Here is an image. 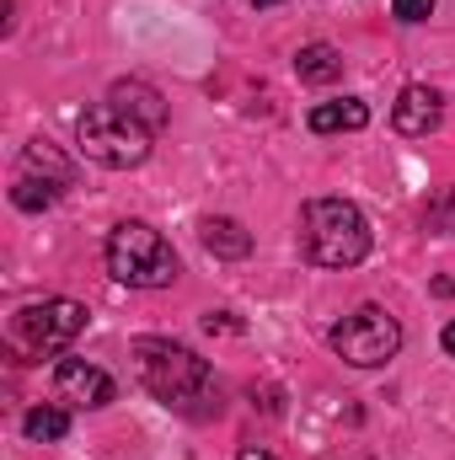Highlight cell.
<instances>
[{"instance_id": "30bf717a", "label": "cell", "mask_w": 455, "mask_h": 460, "mask_svg": "<svg viewBox=\"0 0 455 460\" xmlns=\"http://www.w3.org/2000/svg\"><path fill=\"white\" fill-rule=\"evenodd\" d=\"M295 75L311 81V86H333L343 75V54L333 43H306V49L295 54Z\"/></svg>"}, {"instance_id": "ba28073f", "label": "cell", "mask_w": 455, "mask_h": 460, "mask_svg": "<svg viewBox=\"0 0 455 460\" xmlns=\"http://www.w3.org/2000/svg\"><path fill=\"white\" fill-rule=\"evenodd\" d=\"M391 123H397V134H434L440 128V92H429V86H407L402 97H397V108H391Z\"/></svg>"}, {"instance_id": "8fae6325", "label": "cell", "mask_w": 455, "mask_h": 460, "mask_svg": "<svg viewBox=\"0 0 455 460\" xmlns=\"http://www.w3.org/2000/svg\"><path fill=\"white\" fill-rule=\"evenodd\" d=\"M199 235H204V246H210L215 257H246V252H252V235H246V226H241V220H226V215L204 220V226H199Z\"/></svg>"}, {"instance_id": "52a82bcc", "label": "cell", "mask_w": 455, "mask_h": 460, "mask_svg": "<svg viewBox=\"0 0 455 460\" xmlns=\"http://www.w3.org/2000/svg\"><path fill=\"white\" fill-rule=\"evenodd\" d=\"M54 396L70 402V407H108L118 396V385H113L108 369H97V364H86V358H65V364L54 369Z\"/></svg>"}, {"instance_id": "ffe728a7", "label": "cell", "mask_w": 455, "mask_h": 460, "mask_svg": "<svg viewBox=\"0 0 455 460\" xmlns=\"http://www.w3.org/2000/svg\"><path fill=\"white\" fill-rule=\"evenodd\" d=\"M252 5H279V0H252Z\"/></svg>"}, {"instance_id": "277c9868", "label": "cell", "mask_w": 455, "mask_h": 460, "mask_svg": "<svg viewBox=\"0 0 455 460\" xmlns=\"http://www.w3.org/2000/svg\"><path fill=\"white\" fill-rule=\"evenodd\" d=\"M76 145H81L86 161H97L108 172H129V166H139L150 155V128L139 118L118 113L113 102H97L76 123Z\"/></svg>"}, {"instance_id": "4fadbf2b", "label": "cell", "mask_w": 455, "mask_h": 460, "mask_svg": "<svg viewBox=\"0 0 455 460\" xmlns=\"http://www.w3.org/2000/svg\"><path fill=\"white\" fill-rule=\"evenodd\" d=\"M22 429H27V439H65L70 434V412L65 407H32L27 418H22Z\"/></svg>"}, {"instance_id": "9c48e42d", "label": "cell", "mask_w": 455, "mask_h": 460, "mask_svg": "<svg viewBox=\"0 0 455 460\" xmlns=\"http://www.w3.org/2000/svg\"><path fill=\"white\" fill-rule=\"evenodd\" d=\"M108 102H113L118 113L139 118V123H145L150 134H156V128L166 123V102H161V92H156L150 81H118V86H113V97H108Z\"/></svg>"}, {"instance_id": "ac0fdd59", "label": "cell", "mask_w": 455, "mask_h": 460, "mask_svg": "<svg viewBox=\"0 0 455 460\" xmlns=\"http://www.w3.org/2000/svg\"><path fill=\"white\" fill-rule=\"evenodd\" d=\"M236 460H273V456H268V450H241Z\"/></svg>"}, {"instance_id": "7a4b0ae2", "label": "cell", "mask_w": 455, "mask_h": 460, "mask_svg": "<svg viewBox=\"0 0 455 460\" xmlns=\"http://www.w3.org/2000/svg\"><path fill=\"white\" fill-rule=\"evenodd\" d=\"M300 252L317 268H353L370 252V220L348 199H311L300 209Z\"/></svg>"}, {"instance_id": "2e32d148", "label": "cell", "mask_w": 455, "mask_h": 460, "mask_svg": "<svg viewBox=\"0 0 455 460\" xmlns=\"http://www.w3.org/2000/svg\"><path fill=\"white\" fill-rule=\"evenodd\" d=\"M429 226L440 230V235H455V188H445V193L429 204Z\"/></svg>"}, {"instance_id": "5bb4252c", "label": "cell", "mask_w": 455, "mask_h": 460, "mask_svg": "<svg viewBox=\"0 0 455 460\" xmlns=\"http://www.w3.org/2000/svg\"><path fill=\"white\" fill-rule=\"evenodd\" d=\"M22 161H27V172H49V182H59V188L70 182V166L54 155V145H49V139H32V145L22 150Z\"/></svg>"}, {"instance_id": "6da1fadb", "label": "cell", "mask_w": 455, "mask_h": 460, "mask_svg": "<svg viewBox=\"0 0 455 460\" xmlns=\"http://www.w3.org/2000/svg\"><path fill=\"white\" fill-rule=\"evenodd\" d=\"M134 358H139V380L150 385V396L177 412H204V402L215 396V375L193 348L166 343V338H139Z\"/></svg>"}, {"instance_id": "9a60e30c", "label": "cell", "mask_w": 455, "mask_h": 460, "mask_svg": "<svg viewBox=\"0 0 455 460\" xmlns=\"http://www.w3.org/2000/svg\"><path fill=\"white\" fill-rule=\"evenodd\" d=\"M54 199H59V182H32V177H22V182L11 188V204H16V209H27V215L49 209Z\"/></svg>"}, {"instance_id": "e0dca14e", "label": "cell", "mask_w": 455, "mask_h": 460, "mask_svg": "<svg viewBox=\"0 0 455 460\" xmlns=\"http://www.w3.org/2000/svg\"><path fill=\"white\" fill-rule=\"evenodd\" d=\"M391 11H397V22H424L434 11V0H391Z\"/></svg>"}, {"instance_id": "8992f818", "label": "cell", "mask_w": 455, "mask_h": 460, "mask_svg": "<svg viewBox=\"0 0 455 460\" xmlns=\"http://www.w3.org/2000/svg\"><path fill=\"white\" fill-rule=\"evenodd\" d=\"M81 332H86V305H76V300H43V305L16 311V338L32 353H59Z\"/></svg>"}, {"instance_id": "d6986e66", "label": "cell", "mask_w": 455, "mask_h": 460, "mask_svg": "<svg viewBox=\"0 0 455 460\" xmlns=\"http://www.w3.org/2000/svg\"><path fill=\"white\" fill-rule=\"evenodd\" d=\"M445 353H451V358H455V322H451V327H445Z\"/></svg>"}, {"instance_id": "3957f363", "label": "cell", "mask_w": 455, "mask_h": 460, "mask_svg": "<svg viewBox=\"0 0 455 460\" xmlns=\"http://www.w3.org/2000/svg\"><path fill=\"white\" fill-rule=\"evenodd\" d=\"M108 273L129 289H166L177 279V252L161 230H150L145 220H123L108 235Z\"/></svg>"}, {"instance_id": "7c38bea8", "label": "cell", "mask_w": 455, "mask_h": 460, "mask_svg": "<svg viewBox=\"0 0 455 460\" xmlns=\"http://www.w3.org/2000/svg\"><path fill=\"white\" fill-rule=\"evenodd\" d=\"M370 123V108L359 97H343V102H322L311 108V128L317 134H338V128H364Z\"/></svg>"}, {"instance_id": "5b68a950", "label": "cell", "mask_w": 455, "mask_h": 460, "mask_svg": "<svg viewBox=\"0 0 455 460\" xmlns=\"http://www.w3.org/2000/svg\"><path fill=\"white\" fill-rule=\"evenodd\" d=\"M397 348H402V327L380 305H359L353 316H343L338 327H333V353L348 358V364H359V369L386 364Z\"/></svg>"}]
</instances>
